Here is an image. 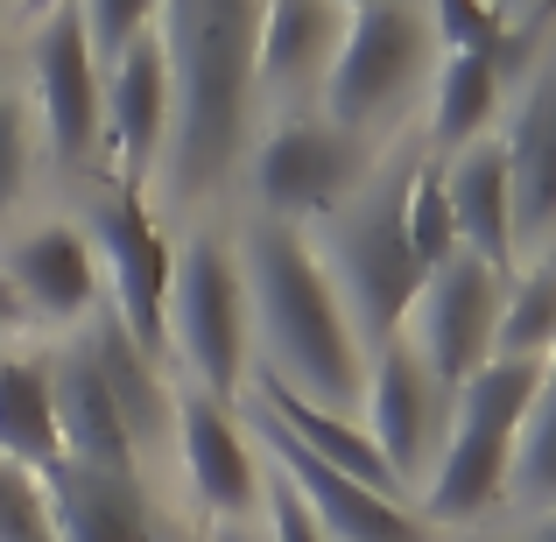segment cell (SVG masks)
<instances>
[{
    "label": "cell",
    "mask_w": 556,
    "mask_h": 542,
    "mask_svg": "<svg viewBox=\"0 0 556 542\" xmlns=\"http://www.w3.org/2000/svg\"><path fill=\"white\" fill-rule=\"evenodd\" d=\"M163 42L169 64V149L163 184L184 212L218 198V184L240 169L254 141V36H261V0H163Z\"/></svg>",
    "instance_id": "1"
},
{
    "label": "cell",
    "mask_w": 556,
    "mask_h": 542,
    "mask_svg": "<svg viewBox=\"0 0 556 542\" xmlns=\"http://www.w3.org/2000/svg\"><path fill=\"white\" fill-rule=\"evenodd\" d=\"M232 254H240L261 374H268L275 388L303 394V402H317V408L359 416L367 353H359V339H353V317H345L331 275L317 268L311 232L275 226V218H247Z\"/></svg>",
    "instance_id": "2"
},
{
    "label": "cell",
    "mask_w": 556,
    "mask_h": 542,
    "mask_svg": "<svg viewBox=\"0 0 556 542\" xmlns=\"http://www.w3.org/2000/svg\"><path fill=\"white\" fill-rule=\"evenodd\" d=\"M422 149L408 155H380L374 177L353 190L331 218L311 226V254L331 275L345 317H353L359 353H380L388 339H402V317L422 289V261L408 247V177H416Z\"/></svg>",
    "instance_id": "3"
},
{
    "label": "cell",
    "mask_w": 556,
    "mask_h": 542,
    "mask_svg": "<svg viewBox=\"0 0 556 542\" xmlns=\"http://www.w3.org/2000/svg\"><path fill=\"white\" fill-rule=\"evenodd\" d=\"M543 374L549 366L535 360H486L472 380H458L451 437L416 493V515L430 529H465V521H486L493 507H507V465H515V437Z\"/></svg>",
    "instance_id": "4"
},
{
    "label": "cell",
    "mask_w": 556,
    "mask_h": 542,
    "mask_svg": "<svg viewBox=\"0 0 556 542\" xmlns=\"http://www.w3.org/2000/svg\"><path fill=\"white\" fill-rule=\"evenodd\" d=\"M437 78V28L416 0H380V8H353L345 42L331 56L325 85H317V113L345 135H367L394 127L416 92Z\"/></svg>",
    "instance_id": "5"
},
{
    "label": "cell",
    "mask_w": 556,
    "mask_h": 542,
    "mask_svg": "<svg viewBox=\"0 0 556 542\" xmlns=\"http://www.w3.org/2000/svg\"><path fill=\"white\" fill-rule=\"evenodd\" d=\"M169 353L204 394L232 402L254 374V317H247L240 254L226 232H190L169 275Z\"/></svg>",
    "instance_id": "6"
},
{
    "label": "cell",
    "mask_w": 556,
    "mask_h": 542,
    "mask_svg": "<svg viewBox=\"0 0 556 542\" xmlns=\"http://www.w3.org/2000/svg\"><path fill=\"white\" fill-rule=\"evenodd\" d=\"M380 149L367 135H345L325 113H296V121L268 127V135L247 149V177H254V204L275 226L311 232L317 218H331L359 184L374 177Z\"/></svg>",
    "instance_id": "7"
},
{
    "label": "cell",
    "mask_w": 556,
    "mask_h": 542,
    "mask_svg": "<svg viewBox=\"0 0 556 542\" xmlns=\"http://www.w3.org/2000/svg\"><path fill=\"white\" fill-rule=\"evenodd\" d=\"M78 232L92 240V254L106 261L121 331L163 366V353H169V275H177V240H169V226L149 212V198H141L135 184L106 177L92 190V204H85Z\"/></svg>",
    "instance_id": "8"
},
{
    "label": "cell",
    "mask_w": 556,
    "mask_h": 542,
    "mask_svg": "<svg viewBox=\"0 0 556 542\" xmlns=\"http://www.w3.org/2000/svg\"><path fill=\"white\" fill-rule=\"evenodd\" d=\"M28 113L36 141H50V155L71 169L92 163V149L106 141V71L71 0H56L28 36Z\"/></svg>",
    "instance_id": "9"
},
{
    "label": "cell",
    "mask_w": 556,
    "mask_h": 542,
    "mask_svg": "<svg viewBox=\"0 0 556 542\" xmlns=\"http://www.w3.org/2000/svg\"><path fill=\"white\" fill-rule=\"evenodd\" d=\"M451 402H458V388L437 380L402 339H388L380 353H367L359 430H367V444L380 451V465L394 472L402 493H422V479H430L437 451H444V437H451Z\"/></svg>",
    "instance_id": "10"
},
{
    "label": "cell",
    "mask_w": 556,
    "mask_h": 542,
    "mask_svg": "<svg viewBox=\"0 0 556 542\" xmlns=\"http://www.w3.org/2000/svg\"><path fill=\"white\" fill-rule=\"evenodd\" d=\"M501 297L507 275L486 268L479 254H451L444 268L422 275L416 303L402 317V345L430 366L437 380H472L479 366L493 360V325H501Z\"/></svg>",
    "instance_id": "11"
},
{
    "label": "cell",
    "mask_w": 556,
    "mask_h": 542,
    "mask_svg": "<svg viewBox=\"0 0 556 542\" xmlns=\"http://www.w3.org/2000/svg\"><path fill=\"white\" fill-rule=\"evenodd\" d=\"M254 430H261V444H268V458H275V479L296 493V507L317 521L325 542H437V529L408 501L331 472L325 458H311L303 444H289V437L275 430V423H261V416H254Z\"/></svg>",
    "instance_id": "12"
},
{
    "label": "cell",
    "mask_w": 556,
    "mask_h": 542,
    "mask_svg": "<svg viewBox=\"0 0 556 542\" xmlns=\"http://www.w3.org/2000/svg\"><path fill=\"white\" fill-rule=\"evenodd\" d=\"M501 155H507V184H515V247L521 254H556V56H535L521 71Z\"/></svg>",
    "instance_id": "13"
},
{
    "label": "cell",
    "mask_w": 556,
    "mask_h": 542,
    "mask_svg": "<svg viewBox=\"0 0 556 542\" xmlns=\"http://www.w3.org/2000/svg\"><path fill=\"white\" fill-rule=\"evenodd\" d=\"M177 458H184V479L212 521H254L261 515L268 479H261V458L247 444V430L232 423V402H218L204 388L177 394Z\"/></svg>",
    "instance_id": "14"
},
{
    "label": "cell",
    "mask_w": 556,
    "mask_h": 542,
    "mask_svg": "<svg viewBox=\"0 0 556 542\" xmlns=\"http://www.w3.org/2000/svg\"><path fill=\"white\" fill-rule=\"evenodd\" d=\"M0 275H8L22 317L36 325H56V331H78L99 317V254L78 226L50 218V226H28L8 240L0 254Z\"/></svg>",
    "instance_id": "15"
},
{
    "label": "cell",
    "mask_w": 556,
    "mask_h": 542,
    "mask_svg": "<svg viewBox=\"0 0 556 542\" xmlns=\"http://www.w3.org/2000/svg\"><path fill=\"white\" fill-rule=\"evenodd\" d=\"M42 493H50L56 542H169L163 501H155V487L135 479V472L56 465V472H42Z\"/></svg>",
    "instance_id": "16"
},
{
    "label": "cell",
    "mask_w": 556,
    "mask_h": 542,
    "mask_svg": "<svg viewBox=\"0 0 556 542\" xmlns=\"http://www.w3.org/2000/svg\"><path fill=\"white\" fill-rule=\"evenodd\" d=\"M353 8L345 0H261L254 36V99H303L325 85L331 56L345 42Z\"/></svg>",
    "instance_id": "17"
},
{
    "label": "cell",
    "mask_w": 556,
    "mask_h": 542,
    "mask_svg": "<svg viewBox=\"0 0 556 542\" xmlns=\"http://www.w3.org/2000/svg\"><path fill=\"white\" fill-rule=\"evenodd\" d=\"M50 402H56V437H64V465H85V472H135L149 479L135 437H127V416L113 408L99 366L85 360V345H56L50 353Z\"/></svg>",
    "instance_id": "18"
},
{
    "label": "cell",
    "mask_w": 556,
    "mask_h": 542,
    "mask_svg": "<svg viewBox=\"0 0 556 542\" xmlns=\"http://www.w3.org/2000/svg\"><path fill=\"white\" fill-rule=\"evenodd\" d=\"M106 141L121 155V184H149L163 169L169 149V64H163V42L155 28L141 42H127L121 64L106 71Z\"/></svg>",
    "instance_id": "19"
},
{
    "label": "cell",
    "mask_w": 556,
    "mask_h": 542,
    "mask_svg": "<svg viewBox=\"0 0 556 542\" xmlns=\"http://www.w3.org/2000/svg\"><path fill=\"white\" fill-rule=\"evenodd\" d=\"M444 198L458 218V254H479L486 268L507 275L521 247H515V184H507L501 135H479L472 149L444 155Z\"/></svg>",
    "instance_id": "20"
},
{
    "label": "cell",
    "mask_w": 556,
    "mask_h": 542,
    "mask_svg": "<svg viewBox=\"0 0 556 542\" xmlns=\"http://www.w3.org/2000/svg\"><path fill=\"white\" fill-rule=\"evenodd\" d=\"M535 56H543V42L535 50H501V56H444L430 78V155L472 149L493 127V113H501V92Z\"/></svg>",
    "instance_id": "21"
},
{
    "label": "cell",
    "mask_w": 556,
    "mask_h": 542,
    "mask_svg": "<svg viewBox=\"0 0 556 542\" xmlns=\"http://www.w3.org/2000/svg\"><path fill=\"white\" fill-rule=\"evenodd\" d=\"M0 458L36 472V479L64 465L56 402H50V353H8L0 360Z\"/></svg>",
    "instance_id": "22"
},
{
    "label": "cell",
    "mask_w": 556,
    "mask_h": 542,
    "mask_svg": "<svg viewBox=\"0 0 556 542\" xmlns=\"http://www.w3.org/2000/svg\"><path fill=\"white\" fill-rule=\"evenodd\" d=\"M493 360H535L556 366V254H535L507 282L501 325H493Z\"/></svg>",
    "instance_id": "23"
},
{
    "label": "cell",
    "mask_w": 556,
    "mask_h": 542,
    "mask_svg": "<svg viewBox=\"0 0 556 542\" xmlns=\"http://www.w3.org/2000/svg\"><path fill=\"white\" fill-rule=\"evenodd\" d=\"M507 507L515 515H556V366L543 374L529 416H521L515 465H507Z\"/></svg>",
    "instance_id": "24"
},
{
    "label": "cell",
    "mask_w": 556,
    "mask_h": 542,
    "mask_svg": "<svg viewBox=\"0 0 556 542\" xmlns=\"http://www.w3.org/2000/svg\"><path fill=\"white\" fill-rule=\"evenodd\" d=\"M408 247H416L422 275L458 254V218H451V198H444V155L430 149H422L416 177H408Z\"/></svg>",
    "instance_id": "25"
},
{
    "label": "cell",
    "mask_w": 556,
    "mask_h": 542,
    "mask_svg": "<svg viewBox=\"0 0 556 542\" xmlns=\"http://www.w3.org/2000/svg\"><path fill=\"white\" fill-rule=\"evenodd\" d=\"M28 177H36V113L28 92L0 85V218L28 198Z\"/></svg>",
    "instance_id": "26"
},
{
    "label": "cell",
    "mask_w": 556,
    "mask_h": 542,
    "mask_svg": "<svg viewBox=\"0 0 556 542\" xmlns=\"http://www.w3.org/2000/svg\"><path fill=\"white\" fill-rule=\"evenodd\" d=\"M71 8H78L85 36H92L99 71H113L127 42H141L155 28V8H163V0H71Z\"/></svg>",
    "instance_id": "27"
},
{
    "label": "cell",
    "mask_w": 556,
    "mask_h": 542,
    "mask_svg": "<svg viewBox=\"0 0 556 542\" xmlns=\"http://www.w3.org/2000/svg\"><path fill=\"white\" fill-rule=\"evenodd\" d=\"M0 542H56L42 479L22 472V465H8V458H0Z\"/></svg>",
    "instance_id": "28"
},
{
    "label": "cell",
    "mask_w": 556,
    "mask_h": 542,
    "mask_svg": "<svg viewBox=\"0 0 556 542\" xmlns=\"http://www.w3.org/2000/svg\"><path fill=\"white\" fill-rule=\"evenodd\" d=\"M261 535H268V542H325V535H317V521L296 507V493H289L282 479L261 493Z\"/></svg>",
    "instance_id": "29"
},
{
    "label": "cell",
    "mask_w": 556,
    "mask_h": 542,
    "mask_svg": "<svg viewBox=\"0 0 556 542\" xmlns=\"http://www.w3.org/2000/svg\"><path fill=\"white\" fill-rule=\"evenodd\" d=\"M465 542H556V515H515L507 529H479Z\"/></svg>",
    "instance_id": "30"
},
{
    "label": "cell",
    "mask_w": 556,
    "mask_h": 542,
    "mask_svg": "<svg viewBox=\"0 0 556 542\" xmlns=\"http://www.w3.org/2000/svg\"><path fill=\"white\" fill-rule=\"evenodd\" d=\"M204 542H268L254 529V521H212V529H204Z\"/></svg>",
    "instance_id": "31"
},
{
    "label": "cell",
    "mask_w": 556,
    "mask_h": 542,
    "mask_svg": "<svg viewBox=\"0 0 556 542\" xmlns=\"http://www.w3.org/2000/svg\"><path fill=\"white\" fill-rule=\"evenodd\" d=\"M28 317H22V303H14V289H8V275H0V339H8V331H22Z\"/></svg>",
    "instance_id": "32"
},
{
    "label": "cell",
    "mask_w": 556,
    "mask_h": 542,
    "mask_svg": "<svg viewBox=\"0 0 556 542\" xmlns=\"http://www.w3.org/2000/svg\"><path fill=\"white\" fill-rule=\"evenodd\" d=\"M493 8H501V14H515V22H521V14H529V8H543V0H493Z\"/></svg>",
    "instance_id": "33"
},
{
    "label": "cell",
    "mask_w": 556,
    "mask_h": 542,
    "mask_svg": "<svg viewBox=\"0 0 556 542\" xmlns=\"http://www.w3.org/2000/svg\"><path fill=\"white\" fill-rule=\"evenodd\" d=\"M50 8H56V0H22V14H28V22H42Z\"/></svg>",
    "instance_id": "34"
},
{
    "label": "cell",
    "mask_w": 556,
    "mask_h": 542,
    "mask_svg": "<svg viewBox=\"0 0 556 542\" xmlns=\"http://www.w3.org/2000/svg\"><path fill=\"white\" fill-rule=\"evenodd\" d=\"M345 8H380V0H345Z\"/></svg>",
    "instance_id": "35"
},
{
    "label": "cell",
    "mask_w": 556,
    "mask_h": 542,
    "mask_svg": "<svg viewBox=\"0 0 556 542\" xmlns=\"http://www.w3.org/2000/svg\"><path fill=\"white\" fill-rule=\"evenodd\" d=\"M198 542H204V535H198Z\"/></svg>",
    "instance_id": "36"
}]
</instances>
